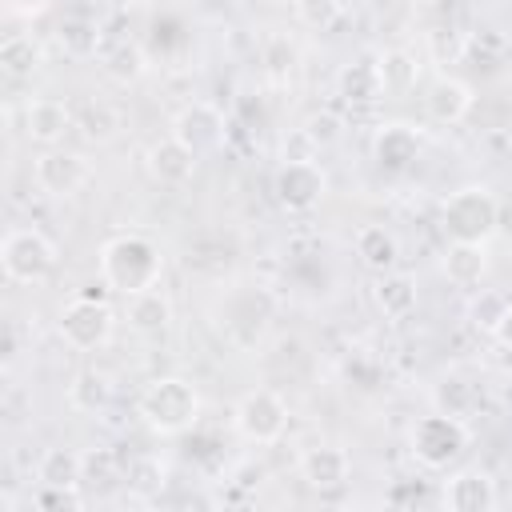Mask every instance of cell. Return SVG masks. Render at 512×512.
<instances>
[{
  "mask_svg": "<svg viewBox=\"0 0 512 512\" xmlns=\"http://www.w3.org/2000/svg\"><path fill=\"white\" fill-rule=\"evenodd\" d=\"M100 276L112 292L120 296H136L160 284L164 276V252L152 236L144 232H116L112 240H104L100 248Z\"/></svg>",
  "mask_w": 512,
  "mask_h": 512,
  "instance_id": "obj_1",
  "label": "cell"
},
{
  "mask_svg": "<svg viewBox=\"0 0 512 512\" xmlns=\"http://www.w3.org/2000/svg\"><path fill=\"white\" fill-rule=\"evenodd\" d=\"M136 412L144 416V424L160 436H180L196 424L200 416V392L184 380V376H160L140 392Z\"/></svg>",
  "mask_w": 512,
  "mask_h": 512,
  "instance_id": "obj_2",
  "label": "cell"
},
{
  "mask_svg": "<svg viewBox=\"0 0 512 512\" xmlns=\"http://www.w3.org/2000/svg\"><path fill=\"white\" fill-rule=\"evenodd\" d=\"M440 228L448 240H464V244H488L500 228V200L484 188V184H468L456 188L444 204H440Z\"/></svg>",
  "mask_w": 512,
  "mask_h": 512,
  "instance_id": "obj_3",
  "label": "cell"
},
{
  "mask_svg": "<svg viewBox=\"0 0 512 512\" xmlns=\"http://www.w3.org/2000/svg\"><path fill=\"white\" fill-rule=\"evenodd\" d=\"M408 444H412V456L424 468L440 472V468H448V464H456L464 456V448H468V424L456 420V416H448V412H432V416H420L412 424Z\"/></svg>",
  "mask_w": 512,
  "mask_h": 512,
  "instance_id": "obj_4",
  "label": "cell"
},
{
  "mask_svg": "<svg viewBox=\"0 0 512 512\" xmlns=\"http://www.w3.org/2000/svg\"><path fill=\"white\" fill-rule=\"evenodd\" d=\"M0 264L12 284H44L56 272V244L40 228H12L0 244Z\"/></svg>",
  "mask_w": 512,
  "mask_h": 512,
  "instance_id": "obj_5",
  "label": "cell"
},
{
  "mask_svg": "<svg viewBox=\"0 0 512 512\" xmlns=\"http://www.w3.org/2000/svg\"><path fill=\"white\" fill-rule=\"evenodd\" d=\"M112 328H116V316L112 308L104 304V296H88L80 292L76 300H68L60 308V336L72 352H96L112 340Z\"/></svg>",
  "mask_w": 512,
  "mask_h": 512,
  "instance_id": "obj_6",
  "label": "cell"
},
{
  "mask_svg": "<svg viewBox=\"0 0 512 512\" xmlns=\"http://www.w3.org/2000/svg\"><path fill=\"white\" fill-rule=\"evenodd\" d=\"M236 428L252 444H276L288 428V404L272 388H252L236 404Z\"/></svg>",
  "mask_w": 512,
  "mask_h": 512,
  "instance_id": "obj_7",
  "label": "cell"
},
{
  "mask_svg": "<svg viewBox=\"0 0 512 512\" xmlns=\"http://www.w3.org/2000/svg\"><path fill=\"white\" fill-rule=\"evenodd\" d=\"M172 136L184 140L196 156H208V152H220V148L228 144V120H224V112H220L216 104L192 100V104H184V108L176 112Z\"/></svg>",
  "mask_w": 512,
  "mask_h": 512,
  "instance_id": "obj_8",
  "label": "cell"
},
{
  "mask_svg": "<svg viewBox=\"0 0 512 512\" xmlns=\"http://www.w3.org/2000/svg\"><path fill=\"white\" fill-rule=\"evenodd\" d=\"M272 192H276L284 212H312L328 192V176H324V168L316 160L280 164L276 180H272Z\"/></svg>",
  "mask_w": 512,
  "mask_h": 512,
  "instance_id": "obj_9",
  "label": "cell"
},
{
  "mask_svg": "<svg viewBox=\"0 0 512 512\" xmlns=\"http://www.w3.org/2000/svg\"><path fill=\"white\" fill-rule=\"evenodd\" d=\"M32 176H36V188L48 192V196H76V192L88 184L92 168H88V160H84L80 152L48 148V152L36 156Z\"/></svg>",
  "mask_w": 512,
  "mask_h": 512,
  "instance_id": "obj_10",
  "label": "cell"
},
{
  "mask_svg": "<svg viewBox=\"0 0 512 512\" xmlns=\"http://www.w3.org/2000/svg\"><path fill=\"white\" fill-rule=\"evenodd\" d=\"M440 500L452 512H492L500 504V492H496V480L488 472H480V468H456L444 480Z\"/></svg>",
  "mask_w": 512,
  "mask_h": 512,
  "instance_id": "obj_11",
  "label": "cell"
},
{
  "mask_svg": "<svg viewBox=\"0 0 512 512\" xmlns=\"http://www.w3.org/2000/svg\"><path fill=\"white\" fill-rule=\"evenodd\" d=\"M196 152L184 144V140H176V136H164V140H156L152 148H148V176L156 180V184H164V188H184L192 176H196Z\"/></svg>",
  "mask_w": 512,
  "mask_h": 512,
  "instance_id": "obj_12",
  "label": "cell"
},
{
  "mask_svg": "<svg viewBox=\"0 0 512 512\" xmlns=\"http://www.w3.org/2000/svg\"><path fill=\"white\" fill-rule=\"evenodd\" d=\"M220 316H224L220 324H224V332H228L232 344L240 336V324H248V332L256 340L268 328V320H272V296L264 288H240V292L228 296V304L220 308Z\"/></svg>",
  "mask_w": 512,
  "mask_h": 512,
  "instance_id": "obj_13",
  "label": "cell"
},
{
  "mask_svg": "<svg viewBox=\"0 0 512 512\" xmlns=\"http://www.w3.org/2000/svg\"><path fill=\"white\" fill-rule=\"evenodd\" d=\"M68 128H76V120H72V108L64 100H56V96L28 100V108H24V132H28V140H36L44 148H56Z\"/></svg>",
  "mask_w": 512,
  "mask_h": 512,
  "instance_id": "obj_14",
  "label": "cell"
},
{
  "mask_svg": "<svg viewBox=\"0 0 512 512\" xmlns=\"http://www.w3.org/2000/svg\"><path fill=\"white\" fill-rule=\"evenodd\" d=\"M300 476L308 480V488L316 492H332V488H344L348 476H352V460L344 448L336 444H316L300 456Z\"/></svg>",
  "mask_w": 512,
  "mask_h": 512,
  "instance_id": "obj_15",
  "label": "cell"
},
{
  "mask_svg": "<svg viewBox=\"0 0 512 512\" xmlns=\"http://www.w3.org/2000/svg\"><path fill=\"white\" fill-rule=\"evenodd\" d=\"M420 156V136L412 124H380L372 136V160L384 172H404Z\"/></svg>",
  "mask_w": 512,
  "mask_h": 512,
  "instance_id": "obj_16",
  "label": "cell"
},
{
  "mask_svg": "<svg viewBox=\"0 0 512 512\" xmlns=\"http://www.w3.org/2000/svg\"><path fill=\"white\" fill-rule=\"evenodd\" d=\"M424 112L428 120L436 124H460L468 112H472V88L464 80H452V76H440L428 84L424 92Z\"/></svg>",
  "mask_w": 512,
  "mask_h": 512,
  "instance_id": "obj_17",
  "label": "cell"
},
{
  "mask_svg": "<svg viewBox=\"0 0 512 512\" xmlns=\"http://www.w3.org/2000/svg\"><path fill=\"white\" fill-rule=\"evenodd\" d=\"M124 320H128V328L140 332V336H160V332L172 324V300L160 292V284L148 288V292L124 296Z\"/></svg>",
  "mask_w": 512,
  "mask_h": 512,
  "instance_id": "obj_18",
  "label": "cell"
},
{
  "mask_svg": "<svg viewBox=\"0 0 512 512\" xmlns=\"http://www.w3.org/2000/svg\"><path fill=\"white\" fill-rule=\"evenodd\" d=\"M440 268H444L448 284H456V288H468V292H472V288H480V284H484V276H488V252H484V244L452 240V244L444 248Z\"/></svg>",
  "mask_w": 512,
  "mask_h": 512,
  "instance_id": "obj_19",
  "label": "cell"
},
{
  "mask_svg": "<svg viewBox=\"0 0 512 512\" xmlns=\"http://www.w3.org/2000/svg\"><path fill=\"white\" fill-rule=\"evenodd\" d=\"M356 256H360V264L368 268V272H392L396 264H400V240L384 228V224H364L360 232H356Z\"/></svg>",
  "mask_w": 512,
  "mask_h": 512,
  "instance_id": "obj_20",
  "label": "cell"
},
{
  "mask_svg": "<svg viewBox=\"0 0 512 512\" xmlns=\"http://www.w3.org/2000/svg\"><path fill=\"white\" fill-rule=\"evenodd\" d=\"M100 68H104V76L116 80V84H136V80L148 72V56H144V48L132 44V40H104V48H100Z\"/></svg>",
  "mask_w": 512,
  "mask_h": 512,
  "instance_id": "obj_21",
  "label": "cell"
},
{
  "mask_svg": "<svg viewBox=\"0 0 512 512\" xmlns=\"http://www.w3.org/2000/svg\"><path fill=\"white\" fill-rule=\"evenodd\" d=\"M372 300H376V308L388 320H404L416 308V280L404 276V272H396V268L392 272H380V280L372 284Z\"/></svg>",
  "mask_w": 512,
  "mask_h": 512,
  "instance_id": "obj_22",
  "label": "cell"
},
{
  "mask_svg": "<svg viewBox=\"0 0 512 512\" xmlns=\"http://www.w3.org/2000/svg\"><path fill=\"white\" fill-rule=\"evenodd\" d=\"M68 404L84 416H100L112 404V376L100 368H80L68 384Z\"/></svg>",
  "mask_w": 512,
  "mask_h": 512,
  "instance_id": "obj_23",
  "label": "cell"
},
{
  "mask_svg": "<svg viewBox=\"0 0 512 512\" xmlns=\"http://www.w3.org/2000/svg\"><path fill=\"white\" fill-rule=\"evenodd\" d=\"M0 64H4V76L8 80H24V76H32L44 64V48L28 32H12L0 44Z\"/></svg>",
  "mask_w": 512,
  "mask_h": 512,
  "instance_id": "obj_24",
  "label": "cell"
},
{
  "mask_svg": "<svg viewBox=\"0 0 512 512\" xmlns=\"http://www.w3.org/2000/svg\"><path fill=\"white\" fill-rule=\"evenodd\" d=\"M476 408H480V388H476L468 376L452 372V376H444V380L436 384V412H448V416H456V420L468 424V416H472Z\"/></svg>",
  "mask_w": 512,
  "mask_h": 512,
  "instance_id": "obj_25",
  "label": "cell"
},
{
  "mask_svg": "<svg viewBox=\"0 0 512 512\" xmlns=\"http://www.w3.org/2000/svg\"><path fill=\"white\" fill-rule=\"evenodd\" d=\"M36 480L40 484H60V488H80L84 480V452L72 448H48L36 464Z\"/></svg>",
  "mask_w": 512,
  "mask_h": 512,
  "instance_id": "obj_26",
  "label": "cell"
},
{
  "mask_svg": "<svg viewBox=\"0 0 512 512\" xmlns=\"http://www.w3.org/2000/svg\"><path fill=\"white\" fill-rule=\"evenodd\" d=\"M340 96H344L348 104H368V100L384 96L380 68H376L372 56H364V60H356V64H348V68L340 72Z\"/></svg>",
  "mask_w": 512,
  "mask_h": 512,
  "instance_id": "obj_27",
  "label": "cell"
},
{
  "mask_svg": "<svg viewBox=\"0 0 512 512\" xmlns=\"http://www.w3.org/2000/svg\"><path fill=\"white\" fill-rule=\"evenodd\" d=\"M56 32H60V48L68 56H100V48H104V32L92 16H64Z\"/></svg>",
  "mask_w": 512,
  "mask_h": 512,
  "instance_id": "obj_28",
  "label": "cell"
},
{
  "mask_svg": "<svg viewBox=\"0 0 512 512\" xmlns=\"http://www.w3.org/2000/svg\"><path fill=\"white\" fill-rule=\"evenodd\" d=\"M508 308H512V300H508L504 292H496V288H472L468 324H472L476 332H484V336H496V328L504 324Z\"/></svg>",
  "mask_w": 512,
  "mask_h": 512,
  "instance_id": "obj_29",
  "label": "cell"
},
{
  "mask_svg": "<svg viewBox=\"0 0 512 512\" xmlns=\"http://www.w3.org/2000/svg\"><path fill=\"white\" fill-rule=\"evenodd\" d=\"M376 68H380V84H384V92H412V88H416L420 64H416L412 52H404V48H388L384 56H376Z\"/></svg>",
  "mask_w": 512,
  "mask_h": 512,
  "instance_id": "obj_30",
  "label": "cell"
},
{
  "mask_svg": "<svg viewBox=\"0 0 512 512\" xmlns=\"http://www.w3.org/2000/svg\"><path fill=\"white\" fill-rule=\"evenodd\" d=\"M72 120H76V128H80L88 140H96V144H104V140H112V136L120 132V112H116L112 104H104V100L80 104V112H72Z\"/></svg>",
  "mask_w": 512,
  "mask_h": 512,
  "instance_id": "obj_31",
  "label": "cell"
},
{
  "mask_svg": "<svg viewBox=\"0 0 512 512\" xmlns=\"http://www.w3.org/2000/svg\"><path fill=\"white\" fill-rule=\"evenodd\" d=\"M124 460H120V452H112V448H92V452H84V480H80V488L84 484H92V488H112L116 480H124Z\"/></svg>",
  "mask_w": 512,
  "mask_h": 512,
  "instance_id": "obj_32",
  "label": "cell"
},
{
  "mask_svg": "<svg viewBox=\"0 0 512 512\" xmlns=\"http://www.w3.org/2000/svg\"><path fill=\"white\" fill-rule=\"evenodd\" d=\"M300 160H320V140L304 124L280 136V164H300Z\"/></svg>",
  "mask_w": 512,
  "mask_h": 512,
  "instance_id": "obj_33",
  "label": "cell"
},
{
  "mask_svg": "<svg viewBox=\"0 0 512 512\" xmlns=\"http://www.w3.org/2000/svg\"><path fill=\"white\" fill-rule=\"evenodd\" d=\"M124 480H128V488H132V492L148 496V492H156V488L164 484V464H160L156 456H136V460H128Z\"/></svg>",
  "mask_w": 512,
  "mask_h": 512,
  "instance_id": "obj_34",
  "label": "cell"
},
{
  "mask_svg": "<svg viewBox=\"0 0 512 512\" xmlns=\"http://www.w3.org/2000/svg\"><path fill=\"white\" fill-rule=\"evenodd\" d=\"M344 16L340 0H296V20L312 32H328Z\"/></svg>",
  "mask_w": 512,
  "mask_h": 512,
  "instance_id": "obj_35",
  "label": "cell"
},
{
  "mask_svg": "<svg viewBox=\"0 0 512 512\" xmlns=\"http://www.w3.org/2000/svg\"><path fill=\"white\" fill-rule=\"evenodd\" d=\"M428 44H432V56H436L440 64H456V60L468 52V36H464L460 28H436V32L428 36Z\"/></svg>",
  "mask_w": 512,
  "mask_h": 512,
  "instance_id": "obj_36",
  "label": "cell"
},
{
  "mask_svg": "<svg viewBox=\"0 0 512 512\" xmlns=\"http://www.w3.org/2000/svg\"><path fill=\"white\" fill-rule=\"evenodd\" d=\"M292 64H296V48L284 40V36H268L264 40V68H268V76H288L292 72Z\"/></svg>",
  "mask_w": 512,
  "mask_h": 512,
  "instance_id": "obj_37",
  "label": "cell"
},
{
  "mask_svg": "<svg viewBox=\"0 0 512 512\" xmlns=\"http://www.w3.org/2000/svg\"><path fill=\"white\" fill-rule=\"evenodd\" d=\"M36 508H84L80 488H60V484H40L32 496Z\"/></svg>",
  "mask_w": 512,
  "mask_h": 512,
  "instance_id": "obj_38",
  "label": "cell"
},
{
  "mask_svg": "<svg viewBox=\"0 0 512 512\" xmlns=\"http://www.w3.org/2000/svg\"><path fill=\"white\" fill-rule=\"evenodd\" d=\"M304 128H308V132H312L320 144H332V140L340 136V120H336L332 112H316V116H312Z\"/></svg>",
  "mask_w": 512,
  "mask_h": 512,
  "instance_id": "obj_39",
  "label": "cell"
},
{
  "mask_svg": "<svg viewBox=\"0 0 512 512\" xmlns=\"http://www.w3.org/2000/svg\"><path fill=\"white\" fill-rule=\"evenodd\" d=\"M16 356H20V336H16V324L8 320V328H4V348H0V364H4V368H12V364H16Z\"/></svg>",
  "mask_w": 512,
  "mask_h": 512,
  "instance_id": "obj_40",
  "label": "cell"
},
{
  "mask_svg": "<svg viewBox=\"0 0 512 512\" xmlns=\"http://www.w3.org/2000/svg\"><path fill=\"white\" fill-rule=\"evenodd\" d=\"M48 4H52V0H4V8H8L12 16H40Z\"/></svg>",
  "mask_w": 512,
  "mask_h": 512,
  "instance_id": "obj_41",
  "label": "cell"
},
{
  "mask_svg": "<svg viewBox=\"0 0 512 512\" xmlns=\"http://www.w3.org/2000/svg\"><path fill=\"white\" fill-rule=\"evenodd\" d=\"M496 336H500L504 344H512V308H508V316H504V324L496 328Z\"/></svg>",
  "mask_w": 512,
  "mask_h": 512,
  "instance_id": "obj_42",
  "label": "cell"
},
{
  "mask_svg": "<svg viewBox=\"0 0 512 512\" xmlns=\"http://www.w3.org/2000/svg\"><path fill=\"white\" fill-rule=\"evenodd\" d=\"M412 4H420V8H440L444 0H412Z\"/></svg>",
  "mask_w": 512,
  "mask_h": 512,
  "instance_id": "obj_43",
  "label": "cell"
},
{
  "mask_svg": "<svg viewBox=\"0 0 512 512\" xmlns=\"http://www.w3.org/2000/svg\"><path fill=\"white\" fill-rule=\"evenodd\" d=\"M508 400H512V372H508Z\"/></svg>",
  "mask_w": 512,
  "mask_h": 512,
  "instance_id": "obj_44",
  "label": "cell"
},
{
  "mask_svg": "<svg viewBox=\"0 0 512 512\" xmlns=\"http://www.w3.org/2000/svg\"><path fill=\"white\" fill-rule=\"evenodd\" d=\"M236 4H260V0H236Z\"/></svg>",
  "mask_w": 512,
  "mask_h": 512,
  "instance_id": "obj_45",
  "label": "cell"
},
{
  "mask_svg": "<svg viewBox=\"0 0 512 512\" xmlns=\"http://www.w3.org/2000/svg\"><path fill=\"white\" fill-rule=\"evenodd\" d=\"M128 4H148V0H128Z\"/></svg>",
  "mask_w": 512,
  "mask_h": 512,
  "instance_id": "obj_46",
  "label": "cell"
}]
</instances>
